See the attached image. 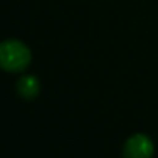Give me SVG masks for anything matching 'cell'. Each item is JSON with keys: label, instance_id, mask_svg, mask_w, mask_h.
Segmentation results:
<instances>
[{"label": "cell", "instance_id": "cell-1", "mask_svg": "<svg viewBox=\"0 0 158 158\" xmlns=\"http://www.w3.org/2000/svg\"><path fill=\"white\" fill-rule=\"evenodd\" d=\"M31 64V51L22 40L6 39L0 44V67L6 73H22Z\"/></svg>", "mask_w": 158, "mask_h": 158}, {"label": "cell", "instance_id": "cell-3", "mask_svg": "<svg viewBox=\"0 0 158 158\" xmlns=\"http://www.w3.org/2000/svg\"><path fill=\"white\" fill-rule=\"evenodd\" d=\"M16 89H17V93L20 95V98L31 101V99L37 98V95L40 92V84H39V79L36 76L25 74L17 81Z\"/></svg>", "mask_w": 158, "mask_h": 158}, {"label": "cell", "instance_id": "cell-2", "mask_svg": "<svg viewBox=\"0 0 158 158\" xmlns=\"http://www.w3.org/2000/svg\"><path fill=\"white\" fill-rule=\"evenodd\" d=\"M153 143L144 133H135L124 143L123 155L127 158H150L153 155Z\"/></svg>", "mask_w": 158, "mask_h": 158}]
</instances>
